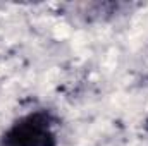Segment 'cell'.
<instances>
[{"label":"cell","mask_w":148,"mask_h":146,"mask_svg":"<svg viewBox=\"0 0 148 146\" xmlns=\"http://www.w3.org/2000/svg\"><path fill=\"white\" fill-rule=\"evenodd\" d=\"M0 146H57L55 119L45 110L26 113L3 132Z\"/></svg>","instance_id":"cell-1"},{"label":"cell","mask_w":148,"mask_h":146,"mask_svg":"<svg viewBox=\"0 0 148 146\" xmlns=\"http://www.w3.org/2000/svg\"><path fill=\"white\" fill-rule=\"evenodd\" d=\"M145 129L148 131V119H147V122H145Z\"/></svg>","instance_id":"cell-2"}]
</instances>
